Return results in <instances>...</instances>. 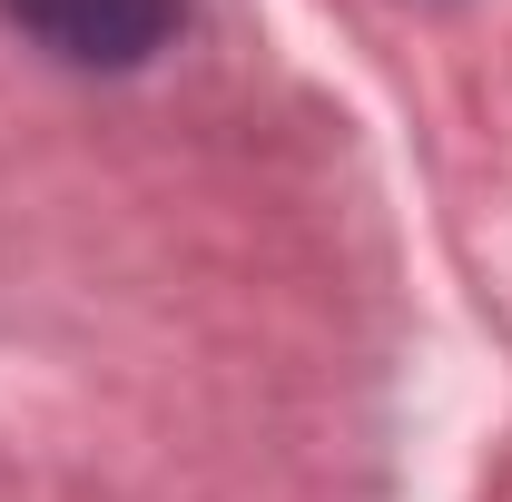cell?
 <instances>
[{"instance_id": "cell-1", "label": "cell", "mask_w": 512, "mask_h": 502, "mask_svg": "<svg viewBox=\"0 0 512 502\" xmlns=\"http://www.w3.org/2000/svg\"><path fill=\"white\" fill-rule=\"evenodd\" d=\"M40 50H60L79 69H128L148 60L168 30H178V0H0Z\"/></svg>"}]
</instances>
